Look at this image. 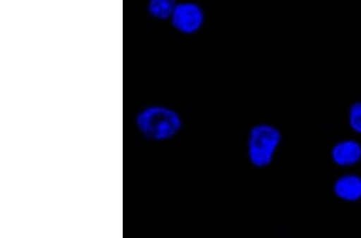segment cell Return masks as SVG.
<instances>
[{"mask_svg":"<svg viewBox=\"0 0 361 238\" xmlns=\"http://www.w3.org/2000/svg\"><path fill=\"white\" fill-rule=\"evenodd\" d=\"M136 125L145 138L161 141L176 134L180 129V120L173 110L152 106L142 110L137 115Z\"/></svg>","mask_w":361,"mask_h":238,"instance_id":"obj_1","label":"cell"},{"mask_svg":"<svg viewBox=\"0 0 361 238\" xmlns=\"http://www.w3.org/2000/svg\"><path fill=\"white\" fill-rule=\"evenodd\" d=\"M281 138L276 127L267 125L253 127L248 141V155L252 164L257 167L269 165Z\"/></svg>","mask_w":361,"mask_h":238,"instance_id":"obj_2","label":"cell"},{"mask_svg":"<svg viewBox=\"0 0 361 238\" xmlns=\"http://www.w3.org/2000/svg\"><path fill=\"white\" fill-rule=\"evenodd\" d=\"M172 25L180 32L194 33L203 22V11L195 3H183L176 5L171 17Z\"/></svg>","mask_w":361,"mask_h":238,"instance_id":"obj_3","label":"cell"},{"mask_svg":"<svg viewBox=\"0 0 361 238\" xmlns=\"http://www.w3.org/2000/svg\"><path fill=\"white\" fill-rule=\"evenodd\" d=\"M333 158L340 165H352L361 158V146L355 141H345L336 144Z\"/></svg>","mask_w":361,"mask_h":238,"instance_id":"obj_4","label":"cell"},{"mask_svg":"<svg viewBox=\"0 0 361 238\" xmlns=\"http://www.w3.org/2000/svg\"><path fill=\"white\" fill-rule=\"evenodd\" d=\"M335 194L341 199L349 201L361 199V178L347 175L337 180L334 187Z\"/></svg>","mask_w":361,"mask_h":238,"instance_id":"obj_5","label":"cell"},{"mask_svg":"<svg viewBox=\"0 0 361 238\" xmlns=\"http://www.w3.org/2000/svg\"><path fill=\"white\" fill-rule=\"evenodd\" d=\"M176 5V0H149L148 10L154 18L165 20L171 18Z\"/></svg>","mask_w":361,"mask_h":238,"instance_id":"obj_6","label":"cell"},{"mask_svg":"<svg viewBox=\"0 0 361 238\" xmlns=\"http://www.w3.org/2000/svg\"><path fill=\"white\" fill-rule=\"evenodd\" d=\"M349 120L353 129L361 132V102L355 103L352 106Z\"/></svg>","mask_w":361,"mask_h":238,"instance_id":"obj_7","label":"cell"}]
</instances>
